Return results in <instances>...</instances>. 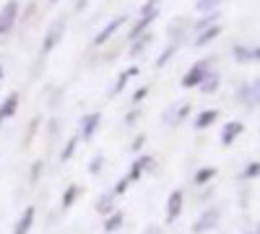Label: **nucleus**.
Returning <instances> with one entry per match:
<instances>
[{
    "label": "nucleus",
    "instance_id": "1",
    "mask_svg": "<svg viewBox=\"0 0 260 234\" xmlns=\"http://www.w3.org/2000/svg\"><path fill=\"white\" fill-rule=\"evenodd\" d=\"M216 65V57H206V60H198L195 65L187 71V76L182 78V86L185 89H195V86H201V83L206 81V76L213 71Z\"/></svg>",
    "mask_w": 260,
    "mask_h": 234
},
{
    "label": "nucleus",
    "instance_id": "2",
    "mask_svg": "<svg viewBox=\"0 0 260 234\" xmlns=\"http://www.w3.org/2000/svg\"><path fill=\"white\" fill-rule=\"evenodd\" d=\"M62 34H65V18H57L50 24V29L42 37V55H50L60 42H62Z\"/></svg>",
    "mask_w": 260,
    "mask_h": 234
},
{
    "label": "nucleus",
    "instance_id": "3",
    "mask_svg": "<svg viewBox=\"0 0 260 234\" xmlns=\"http://www.w3.org/2000/svg\"><path fill=\"white\" fill-rule=\"evenodd\" d=\"M18 11H21L18 0H8V3L0 8V37L11 34V29L16 26V21H18Z\"/></svg>",
    "mask_w": 260,
    "mask_h": 234
},
{
    "label": "nucleus",
    "instance_id": "4",
    "mask_svg": "<svg viewBox=\"0 0 260 234\" xmlns=\"http://www.w3.org/2000/svg\"><path fill=\"white\" fill-rule=\"evenodd\" d=\"M219 219H221V211L213 206V208L203 211V214L198 216V221L192 224V231H195V234H206V231H211L216 224H219Z\"/></svg>",
    "mask_w": 260,
    "mask_h": 234
},
{
    "label": "nucleus",
    "instance_id": "5",
    "mask_svg": "<svg viewBox=\"0 0 260 234\" xmlns=\"http://www.w3.org/2000/svg\"><path fill=\"white\" fill-rule=\"evenodd\" d=\"M190 112H192L190 102H177L175 107H169V110L164 112V122L172 125V127H177L180 122H185V117H190Z\"/></svg>",
    "mask_w": 260,
    "mask_h": 234
},
{
    "label": "nucleus",
    "instance_id": "6",
    "mask_svg": "<svg viewBox=\"0 0 260 234\" xmlns=\"http://www.w3.org/2000/svg\"><path fill=\"white\" fill-rule=\"evenodd\" d=\"M257 96H260V81L257 78H252L250 83H245V86L240 89V99H242V104L250 112L257 110Z\"/></svg>",
    "mask_w": 260,
    "mask_h": 234
},
{
    "label": "nucleus",
    "instance_id": "7",
    "mask_svg": "<svg viewBox=\"0 0 260 234\" xmlns=\"http://www.w3.org/2000/svg\"><path fill=\"white\" fill-rule=\"evenodd\" d=\"M125 21H127V16H125V13H122V16H117V18H112L110 24H107V26L94 37V45H104L107 39H112V37H115V31H120V26H125Z\"/></svg>",
    "mask_w": 260,
    "mask_h": 234
},
{
    "label": "nucleus",
    "instance_id": "8",
    "mask_svg": "<svg viewBox=\"0 0 260 234\" xmlns=\"http://www.w3.org/2000/svg\"><path fill=\"white\" fill-rule=\"evenodd\" d=\"M182 203H185V195H182V190H175V193L169 195V200H167V224L177 221L180 211H182Z\"/></svg>",
    "mask_w": 260,
    "mask_h": 234
},
{
    "label": "nucleus",
    "instance_id": "9",
    "mask_svg": "<svg viewBox=\"0 0 260 234\" xmlns=\"http://www.w3.org/2000/svg\"><path fill=\"white\" fill-rule=\"evenodd\" d=\"M242 133H245V125H242L240 120H229V122L224 125V130H221V143H224V146H232Z\"/></svg>",
    "mask_w": 260,
    "mask_h": 234
},
{
    "label": "nucleus",
    "instance_id": "10",
    "mask_svg": "<svg viewBox=\"0 0 260 234\" xmlns=\"http://www.w3.org/2000/svg\"><path fill=\"white\" fill-rule=\"evenodd\" d=\"M151 166H154V159H151V156H138L125 177H127L130 182H138V180H141V175H143V172H148Z\"/></svg>",
    "mask_w": 260,
    "mask_h": 234
},
{
    "label": "nucleus",
    "instance_id": "11",
    "mask_svg": "<svg viewBox=\"0 0 260 234\" xmlns=\"http://www.w3.org/2000/svg\"><path fill=\"white\" fill-rule=\"evenodd\" d=\"M34 219H37V208L26 206L24 214H21V219H18V224H16V229H13V234H29V229L34 226Z\"/></svg>",
    "mask_w": 260,
    "mask_h": 234
},
{
    "label": "nucleus",
    "instance_id": "12",
    "mask_svg": "<svg viewBox=\"0 0 260 234\" xmlns=\"http://www.w3.org/2000/svg\"><path fill=\"white\" fill-rule=\"evenodd\" d=\"M151 42H154V34H148V31H143L138 39H133L130 42V50H127V55L130 57H141L148 47H151Z\"/></svg>",
    "mask_w": 260,
    "mask_h": 234
},
{
    "label": "nucleus",
    "instance_id": "13",
    "mask_svg": "<svg viewBox=\"0 0 260 234\" xmlns=\"http://www.w3.org/2000/svg\"><path fill=\"white\" fill-rule=\"evenodd\" d=\"M99 122H102V115H99V112H91V115H86V117L81 120V136H83V141L94 138Z\"/></svg>",
    "mask_w": 260,
    "mask_h": 234
},
{
    "label": "nucleus",
    "instance_id": "14",
    "mask_svg": "<svg viewBox=\"0 0 260 234\" xmlns=\"http://www.w3.org/2000/svg\"><path fill=\"white\" fill-rule=\"evenodd\" d=\"M18 110V94H8L3 102H0V125H3L6 120H11Z\"/></svg>",
    "mask_w": 260,
    "mask_h": 234
},
{
    "label": "nucleus",
    "instance_id": "15",
    "mask_svg": "<svg viewBox=\"0 0 260 234\" xmlns=\"http://www.w3.org/2000/svg\"><path fill=\"white\" fill-rule=\"evenodd\" d=\"M219 34H221V26H219V24H213V26H208V29L198 31V37L192 39V45H195V47H206L208 42H213Z\"/></svg>",
    "mask_w": 260,
    "mask_h": 234
},
{
    "label": "nucleus",
    "instance_id": "16",
    "mask_svg": "<svg viewBox=\"0 0 260 234\" xmlns=\"http://www.w3.org/2000/svg\"><path fill=\"white\" fill-rule=\"evenodd\" d=\"M141 71L133 65V68H127V71H122L120 76H117V81H115V86H112V96H120L122 91H125V86H127V83H130V78H133V76H138Z\"/></svg>",
    "mask_w": 260,
    "mask_h": 234
},
{
    "label": "nucleus",
    "instance_id": "17",
    "mask_svg": "<svg viewBox=\"0 0 260 234\" xmlns=\"http://www.w3.org/2000/svg\"><path fill=\"white\" fill-rule=\"evenodd\" d=\"M232 52H234L237 62H257V55H260L257 47H242V45H237Z\"/></svg>",
    "mask_w": 260,
    "mask_h": 234
},
{
    "label": "nucleus",
    "instance_id": "18",
    "mask_svg": "<svg viewBox=\"0 0 260 234\" xmlns=\"http://www.w3.org/2000/svg\"><path fill=\"white\" fill-rule=\"evenodd\" d=\"M216 117H219V110H203L198 117L192 120L195 130H206V127H211V125L216 122Z\"/></svg>",
    "mask_w": 260,
    "mask_h": 234
},
{
    "label": "nucleus",
    "instance_id": "19",
    "mask_svg": "<svg viewBox=\"0 0 260 234\" xmlns=\"http://www.w3.org/2000/svg\"><path fill=\"white\" fill-rule=\"evenodd\" d=\"M122 224H125V214H120V211H112V214L104 219V231H107V234H115V231L122 229Z\"/></svg>",
    "mask_w": 260,
    "mask_h": 234
},
{
    "label": "nucleus",
    "instance_id": "20",
    "mask_svg": "<svg viewBox=\"0 0 260 234\" xmlns=\"http://www.w3.org/2000/svg\"><path fill=\"white\" fill-rule=\"evenodd\" d=\"M219 18H221V13H219V11H213V13H203V18L192 26V31L198 34V31H203V29H208V26H213V24H219Z\"/></svg>",
    "mask_w": 260,
    "mask_h": 234
},
{
    "label": "nucleus",
    "instance_id": "21",
    "mask_svg": "<svg viewBox=\"0 0 260 234\" xmlns=\"http://www.w3.org/2000/svg\"><path fill=\"white\" fill-rule=\"evenodd\" d=\"M213 177H216V166H201L198 172H195L192 182H195V185H206V182H211Z\"/></svg>",
    "mask_w": 260,
    "mask_h": 234
},
{
    "label": "nucleus",
    "instance_id": "22",
    "mask_svg": "<svg viewBox=\"0 0 260 234\" xmlns=\"http://www.w3.org/2000/svg\"><path fill=\"white\" fill-rule=\"evenodd\" d=\"M219 83H221V76L216 73V71H211V73L206 76V81L201 83V89H203L206 94H213L216 89H219Z\"/></svg>",
    "mask_w": 260,
    "mask_h": 234
},
{
    "label": "nucleus",
    "instance_id": "23",
    "mask_svg": "<svg viewBox=\"0 0 260 234\" xmlns=\"http://www.w3.org/2000/svg\"><path fill=\"white\" fill-rule=\"evenodd\" d=\"M221 3H224V0H198L195 8H198V13H213V11H219Z\"/></svg>",
    "mask_w": 260,
    "mask_h": 234
},
{
    "label": "nucleus",
    "instance_id": "24",
    "mask_svg": "<svg viewBox=\"0 0 260 234\" xmlns=\"http://www.w3.org/2000/svg\"><path fill=\"white\" fill-rule=\"evenodd\" d=\"M78 193H81V187H78V185H71L68 190H65V195H62V208H71V206L76 203Z\"/></svg>",
    "mask_w": 260,
    "mask_h": 234
},
{
    "label": "nucleus",
    "instance_id": "25",
    "mask_svg": "<svg viewBox=\"0 0 260 234\" xmlns=\"http://www.w3.org/2000/svg\"><path fill=\"white\" fill-rule=\"evenodd\" d=\"M76 146H78V138H68L65 148L60 151V161H71V156H73V151H76Z\"/></svg>",
    "mask_w": 260,
    "mask_h": 234
},
{
    "label": "nucleus",
    "instance_id": "26",
    "mask_svg": "<svg viewBox=\"0 0 260 234\" xmlns=\"http://www.w3.org/2000/svg\"><path fill=\"white\" fill-rule=\"evenodd\" d=\"M175 52H177V45H169V47H167V50H164V52L156 57V68H164L167 62L172 60V55H175Z\"/></svg>",
    "mask_w": 260,
    "mask_h": 234
},
{
    "label": "nucleus",
    "instance_id": "27",
    "mask_svg": "<svg viewBox=\"0 0 260 234\" xmlns=\"http://www.w3.org/2000/svg\"><path fill=\"white\" fill-rule=\"evenodd\" d=\"M96 211H99V214H107V216H110V214H112V195H104V198L96 203Z\"/></svg>",
    "mask_w": 260,
    "mask_h": 234
},
{
    "label": "nucleus",
    "instance_id": "28",
    "mask_svg": "<svg viewBox=\"0 0 260 234\" xmlns=\"http://www.w3.org/2000/svg\"><path fill=\"white\" fill-rule=\"evenodd\" d=\"M257 172H260V164L252 159V161L245 166V180H255V177H257Z\"/></svg>",
    "mask_w": 260,
    "mask_h": 234
},
{
    "label": "nucleus",
    "instance_id": "29",
    "mask_svg": "<svg viewBox=\"0 0 260 234\" xmlns=\"http://www.w3.org/2000/svg\"><path fill=\"white\" fill-rule=\"evenodd\" d=\"M138 120H141V112H138V110H133V112H127V115H125V125H127V127H133Z\"/></svg>",
    "mask_w": 260,
    "mask_h": 234
},
{
    "label": "nucleus",
    "instance_id": "30",
    "mask_svg": "<svg viewBox=\"0 0 260 234\" xmlns=\"http://www.w3.org/2000/svg\"><path fill=\"white\" fill-rule=\"evenodd\" d=\"M127 187H130V180H127V177H122V180H120V182L115 185V195H122Z\"/></svg>",
    "mask_w": 260,
    "mask_h": 234
},
{
    "label": "nucleus",
    "instance_id": "31",
    "mask_svg": "<svg viewBox=\"0 0 260 234\" xmlns=\"http://www.w3.org/2000/svg\"><path fill=\"white\" fill-rule=\"evenodd\" d=\"M146 96H148V86H141V89H138V91L133 94V102H136V104H141V102H143Z\"/></svg>",
    "mask_w": 260,
    "mask_h": 234
},
{
    "label": "nucleus",
    "instance_id": "32",
    "mask_svg": "<svg viewBox=\"0 0 260 234\" xmlns=\"http://www.w3.org/2000/svg\"><path fill=\"white\" fill-rule=\"evenodd\" d=\"M102 164H104V156H94V161H91V166H89V169H91V172L96 175L99 169H102Z\"/></svg>",
    "mask_w": 260,
    "mask_h": 234
},
{
    "label": "nucleus",
    "instance_id": "33",
    "mask_svg": "<svg viewBox=\"0 0 260 234\" xmlns=\"http://www.w3.org/2000/svg\"><path fill=\"white\" fill-rule=\"evenodd\" d=\"M42 169H45V164H42V161H37V164H34V169H31V182H37V177H39V172H42Z\"/></svg>",
    "mask_w": 260,
    "mask_h": 234
},
{
    "label": "nucleus",
    "instance_id": "34",
    "mask_svg": "<svg viewBox=\"0 0 260 234\" xmlns=\"http://www.w3.org/2000/svg\"><path fill=\"white\" fill-rule=\"evenodd\" d=\"M143 234H161V226H159V224H148Z\"/></svg>",
    "mask_w": 260,
    "mask_h": 234
},
{
    "label": "nucleus",
    "instance_id": "35",
    "mask_svg": "<svg viewBox=\"0 0 260 234\" xmlns=\"http://www.w3.org/2000/svg\"><path fill=\"white\" fill-rule=\"evenodd\" d=\"M143 143H146V136H138V138L133 141V151H138V148H141Z\"/></svg>",
    "mask_w": 260,
    "mask_h": 234
},
{
    "label": "nucleus",
    "instance_id": "36",
    "mask_svg": "<svg viewBox=\"0 0 260 234\" xmlns=\"http://www.w3.org/2000/svg\"><path fill=\"white\" fill-rule=\"evenodd\" d=\"M0 81H3V65H0Z\"/></svg>",
    "mask_w": 260,
    "mask_h": 234
},
{
    "label": "nucleus",
    "instance_id": "37",
    "mask_svg": "<svg viewBox=\"0 0 260 234\" xmlns=\"http://www.w3.org/2000/svg\"><path fill=\"white\" fill-rule=\"evenodd\" d=\"M50 3H57V0H50Z\"/></svg>",
    "mask_w": 260,
    "mask_h": 234
},
{
    "label": "nucleus",
    "instance_id": "38",
    "mask_svg": "<svg viewBox=\"0 0 260 234\" xmlns=\"http://www.w3.org/2000/svg\"><path fill=\"white\" fill-rule=\"evenodd\" d=\"M252 234H257V231H252Z\"/></svg>",
    "mask_w": 260,
    "mask_h": 234
}]
</instances>
